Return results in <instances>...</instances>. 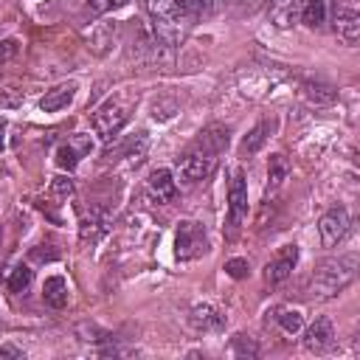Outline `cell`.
<instances>
[{
    "label": "cell",
    "mask_w": 360,
    "mask_h": 360,
    "mask_svg": "<svg viewBox=\"0 0 360 360\" xmlns=\"http://www.w3.org/2000/svg\"><path fill=\"white\" fill-rule=\"evenodd\" d=\"M228 141H231V129H228V127H222V124L205 127V129L200 132V138L194 141V146H191L183 158H177V172H180V177H183L186 183L205 180V177L214 172L219 155L228 149Z\"/></svg>",
    "instance_id": "6da1fadb"
},
{
    "label": "cell",
    "mask_w": 360,
    "mask_h": 360,
    "mask_svg": "<svg viewBox=\"0 0 360 360\" xmlns=\"http://www.w3.org/2000/svg\"><path fill=\"white\" fill-rule=\"evenodd\" d=\"M357 276V253H340L318 264V270L309 278L307 295L309 298H335L343 292Z\"/></svg>",
    "instance_id": "7a4b0ae2"
},
{
    "label": "cell",
    "mask_w": 360,
    "mask_h": 360,
    "mask_svg": "<svg viewBox=\"0 0 360 360\" xmlns=\"http://www.w3.org/2000/svg\"><path fill=\"white\" fill-rule=\"evenodd\" d=\"M146 3V14H149V25H152V37L160 42V45H166L169 51L174 48V45H180V39L186 37V28H188V22L177 14V8H174V3L172 0H143Z\"/></svg>",
    "instance_id": "3957f363"
},
{
    "label": "cell",
    "mask_w": 360,
    "mask_h": 360,
    "mask_svg": "<svg viewBox=\"0 0 360 360\" xmlns=\"http://www.w3.org/2000/svg\"><path fill=\"white\" fill-rule=\"evenodd\" d=\"M208 250V236L205 228L194 219H180L174 231V256L180 262H191Z\"/></svg>",
    "instance_id": "277c9868"
},
{
    "label": "cell",
    "mask_w": 360,
    "mask_h": 360,
    "mask_svg": "<svg viewBox=\"0 0 360 360\" xmlns=\"http://www.w3.org/2000/svg\"><path fill=\"white\" fill-rule=\"evenodd\" d=\"M129 121V104H124L121 98H110L107 104H101L93 115V129L101 141H112L121 127Z\"/></svg>",
    "instance_id": "5b68a950"
},
{
    "label": "cell",
    "mask_w": 360,
    "mask_h": 360,
    "mask_svg": "<svg viewBox=\"0 0 360 360\" xmlns=\"http://www.w3.org/2000/svg\"><path fill=\"white\" fill-rule=\"evenodd\" d=\"M332 31L343 45H357L360 39V11L354 0H335L332 3Z\"/></svg>",
    "instance_id": "8992f818"
},
{
    "label": "cell",
    "mask_w": 360,
    "mask_h": 360,
    "mask_svg": "<svg viewBox=\"0 0 360 360\" xmlns=\"http://www.w3.org/2000/svg\"><path fill=\"white\" fill-rule=\"evenodd\" d=\"M248 219V180L242 169L231 172V183H228V225L231 233Z\"/></svg>",
    "instance_id": "52a82bcc"
},
{
    "label": "cell",
    "mask_w": 360,
    "mask_h": 360,
    "mask_svg": "<svg viewBox=\"0 0 360 360\" xmlns=\"http://www.w3.org/2000/svg\"><path fill=\"white\" fill-rule=\"evenodd\" d=\"M349 211L343 205H332L321 219H318V233H321V245L323 248H335L346 233H349Z\"/></svg>",
    "instance_id": "ba28073f"
},
{
    "label": "cell",
    "mask_w": 360,
    "mask_h": 360,
    "mask_svg": "<svg viewBox=\"0 0 360 360\" xmlns=\"http://www.w3.org/2000/svg\"><path fill=\"white\" fill-rule=\"evenodd\" d=\"M295 262H298V248H295V245L278 248V253H276V256L267 262V267H264V281H267L270 287L287 281V278L292 276V270H295Z\"/></svg>",
    "instance_id": "9c48e42d"
},
{
    "label": "cell",
    "mask_w": 360,
    "mask_h": 360,
    "mask_svg": "<svg viewBox=\"0 0 360 360\" xmlns=\"http://www.w3.org/2000/svg\"><path fill=\"white\" fill-rule=\"evenodd\" d=\"M335 343L338 338L329 318H315V323H309V329L304 332V349L312 354H326L335 349Z\"/></svg>",
    "instance_id": "30bf717a"
},
{
    "label": "cell",
    "mask_w": 360,
    "mask_h": 360,
    "mask_svg": "<svg viewBox=\"0 0 360 360\" xmlns=\"http://www.w3.org/2000/svg\"><path fill=\"white\" fill-rule=\"evenodd\" d=\"M90 149H93V138H90V135H84V132H76L68 143H62V146L56 149V166H59V169L73 172V169L79 166V160H82Z\"/></svg>",
    "instance_id": "8fae6325"
},
{
    "label": "cell",
    "mask_w": 360,
    "mask_h": 360,
    "mask_svg": "<svg viewBox=\"0 0 360 360\" xmlns=\"http://www.w3.org/2000/svg\"><path fill=\"white\" fill-rule=\"evenodd\" d=\"M188 323L197 332H219V329H225L228 318H225L222 309H217L211 304H194L191 312H188Z\"/></svg>",
    "instance_id": "7c38bea8"
},
{
    "label": "cell",
    "mask_w": 360,
    "mask_h": 360,
    "mask_svg": "<svg viewBox=\"0 0 360 360\" xmlns=\"http://www.w3.org/2000/svg\"><path fill=\"white\" fill-rule=\"evenodd\" d=\"M110 222H112L110 211H104V208H90V214H84V219H82V225H79L82 242H98V239L110 231Z\"/></svg>",
    "instance_id": "4fadbf2b"
},
{
    "label": "cell",
    "mask_w": 360,
    "mask_h": 360,
    "mask_svg": "<svg viewBox=\"0 0 360 360\" xmlns=\"http://www.w3.org/2000/svg\"><path fill=\"white\" fill-rule=\"evenodd\" d=\"M146 188H149V197L158 200V202H169L177 194V183H174L169 169H155L146 180Z\"/></svg>",
    "instance_id": "5bb4252c"
},
{
    "label": "cell",
    "mask_w": 360,
    "mask_h": 360,
    "mask_svg": "<svg viewBox=\"0 0 360 360\" xmlns=\"http://www.w3.org/2000/svg\"><path fill=\"white\" fill-rule=\"evenodd\" d=\"M276 127H278V121L276 118H264V121H259L245 138H242V155H256L267 141H270V135L276 132Z\"/></svg>",
    "instance_id": "9a60e30c"
},
{
    "label": "cell",
    "mask_w": 360,
    "mask_h": 360,
    "mask_svg": "<svg viewBox=\"0 0 360 360\" xmlns=\"http://www.w3.org/2000/svg\"><path fill=\"white\" fill-rule=\"evenodd\" d=\"M298 11H301V0H270L267 3V14L276 28H290L298 20Z\"/></svg>",
    "instance_id": "2e32d148"
},
{
    "label": "cell",
    "mask_w": 360,
    "mask_h": 360,
    "mask_svg": "<svg viewBox=\"0 0 360 360\" xmlns=\"http://www.w3.org/2000/svg\"><path fill=\"white\" fill-rule=\"evenodd\" d=\"M73 96H76V84H73V82L56 84V87H51V90L39 98V110H42V112H59L62 107H68V104L73 101Z\"/></svg>",
    "instance_id": "e0dca14e"
},
{
    "label": "cell",
    "mask_w": 360,
    "mask_h": 360,
    "mask_svg": "<svg viewBox=\"0 0 360 360\" xmlns=\"http://www.w3.org/2000/svg\"><path fill=\"white\" fill-rule=\"evenodd\" d=\"M301 93L309 104H332L338 98V90L335 84L323 82V79H304L301 82Z\"/></svg>",
    "instance_id": "ac0fdd59"
},
{
    "label": "cell",
    "mask_w": 360,
    "mask_h": 360,
    "mask_svg": "<svg viewBox=\"0 0 360 360\" xmlns=\"http://www.w3.org/2000/svg\"><path fill=\"white\" fill-rule=\"evenodd\" d=\"M68 298H70L68 281H65L62 276H48L45 284H42V301H45L51 309H62V307H68Z\"/></svg>",
    "instance_id": "d6986e66"
},
{
    "label": "cell",
    "mask_w": 360,
    "mask_h": 360,
    "mask_svg": "<svg viewBox=\"0 0 360 360\" xmlns=\"http://www.w3.org/2000/svg\"><path fill=\"white\" fill-rule=\"evenodd\" d=\"M174 3V8H177V14L191 25V22H197V20H202V17H208L211 11H214V0H172Z\"/></svg>",
    "instance_id": "ffe728a7"
},
{
    "label": "cell",
    "mask_w": 360,
    "mask_h": 360,
    "mask_svg": "<svg viewBox=\"0 0 360 360\" xmlns=\"http://www.w3.org/2000/svg\"><path fill=\"white\" fill-rule=\"evenodd\" d=\"M290 172H292V166H290L287 155H281V152L270 155V160H267V191H276L290 177Z\"/></svg>",
    "instance_id": "44dd1931"
},
{
    "label": "cell",
    "mask_w": 360,
    "mask_h": 360,
    "mask_svg": "<svg viewBox=\"0 0 360 360\" xmlns=\"http://www.w3.org/2000/svg\"><path fill=\"white\" fill-rule=\"evenodd\" d=\"M298 17L307 28H321L326 22V0H301Z\"/></svg>",
    "instance_id": "7402d4cb"
},
{
    "label": "cell",
    "mask_w": 360,
    "mask_h": 360,
    "mask_svg": "<svg viewBox=\"0 0 360 360\" xmlns=\"http://www.w3.org/2000/svg\"><path fill=\"white\" fill-rule=\"evenodd\" d=\"M146 146H149L146 132H138V135H132V138H127V141L121 143V155L129 158L132 163H141L143 155H146Z\"/></svg>",
    "instance_id": "603a6c76"
},
{
    "label": "cell",
    "mask_w": 360,
    "mask_h": 360,
    "mask_svg": "<svg viewBox=\"0 0 360 360\" xmlns=\"http://www.w3.org/2000/svg\"><path fill=\"white\" fill-rule=\"evenodd\" d=\"M34 281V270L28 264H14L11 273H8V290L11 292H25Z\"/></svg>",
    "instance_id": "cb8c5ba5"
},
{
    "label": "cell",
    "mask_w": 360,
    "mask_h": 360,
    "mask_svg": "<svg viewBox=\"0 0 360 360\" xmlns=\"http://www.w3.org/2000/svg\"><path fill=\"white\" fill-rule=\"evenodd\" d=\"M276 321H278V326H281L284 332H290V335H295V332L304 326V318H301L298 309H278Z\"/></svg>",
    "instance_id": "d4e9b609"
},
{
    "label": "cell",
    "mask_w": 360,
    "mask_h": 360,
    "mask_svg": "<svg viewBox=\"0 0 360 360\" xmlns=\"http://www.w3.org/2000/svg\"><path fill=\"white\" fill-rule=\"evenodd\" d=\"M225 273L231 278H245L250 273V264H248V259H228L225 262Z\"/></svg>",
    "instance_id": "484cf974"
},
{
    "label": "cell",
    "mask_w": 360,
    "mask_h": 360,
    "mask_svg": "<svg viewBox=\"0 0 360 360\" xmlns=\"http://www.w3.org/2000/svg\"><path fill=\"white\" fill-rule=\"evenodd\" d=\"M87 3H90V8H93L96 14H104V11H112V8L127 6L129 0H87Z\"/></svg>",
    "instance_id": "4316f807"
},
{
    "label": "cell",
    "mask_w": 360,
    "mask_h": 360,
    "mask_svg": "<svg viewBox=\"0 0 360 360\" xmlns=\"http://www.w3.org/2000/svg\"><path fill=\"white\" fill-rule=\"evenodd\" d=\"M233 352H236L239 357H245V354L253 357V354H256V346H253V340H248L245 335H236V338H233Z\"/></svg>",
    "instance_id": "83f0119b"
},
{
    "label": "cell",
    "mask_w": 360,
    "mask_h": 360,
    "mask_svg": "<svg viewBox=\"0 0 360 360\" xmlns=\"http://www.w3.org/2000/svg\"><path fill=\"white\" fill-rule=\"evenodd\" d=\"M51 188H53L56 197H70V194H73V183H70L68 177H53Z\"/></svg>",
    "instance_id": "f1b7e54d"
},
{
    "label": "cell",
    "mask_w": 360,
    "mask_h": 360,
    "mask_svg": "<svg viewBox=\"0 0 360 360\" xmlns=\"http://www.w3.org/2000/svg\"><path fill=\"white\" fill-rule=\"evenodd\" d=\"M11 53H17V39H3L0 42V59H8Z\"/></svg>",
    "instance_id": "f546056e"
},
{
    "label": "cell",
    "mask_w": 360,
    "mask_h": 360,
    "mask_svg": "<svg viewBox=\"0 0 360 360\" xmlns=\"http://www.w3.org/2000/svg\"><path fill=\"white\" fill-rule=\"evenodd\" d=\"M0 357H14V360H22L25 354H22L17 346H0Z\"/></svg>",
    "instance_id": "4dcf8cb0"
},
{
    "label": "cell",
    "mask_w": 360,
    "mask_h": 360,
    "mask_svg": "<svg viewBox=\"0 0 360 360\" xmlns=\"http://www.w3.org/2000/svg\"><path fill=\"white\" fill-rule=\"evenodd\" d=\"M0 239H3V231H0Z\"/></svg>",
    "instance_id": "1f68e13d"
}]
</instances>
